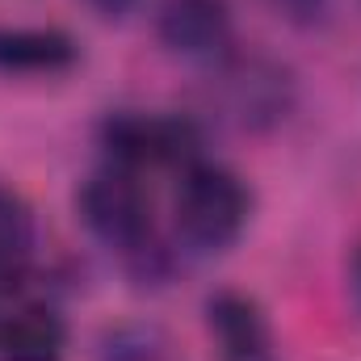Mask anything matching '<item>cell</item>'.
Instances as JSON below:
<instances>
[{"mask_svg": "<svg viewBox=\"0 0 361 361\" xmlns=\"http://www.w3.org/2000/svg\"><path fill=\"white\" fill-rule=\"evenodd\" d=\"M76 214L101 244L130 257L152 244V202L130 169L105 164L76 189Z\"/></svg>", "mask_w": 361, "mask_h": 361, "instance_id": "3", "label": "cell"}, {"mask_svg": "<svg viewBox=\"0 0 361 361\" xmlns=\"http://www.w3.org/2000/svg\"><path fill=\"white\" fill-rule=\"evenodd\" d=\"M0 319H4V315H0Z\"/></svg>", "mask_w": 361, "mask_h": 361, "instance_id": "14", "label": "cell"}, {"mask_svg": "<svg viewBox=\"0 0 361 361\" xmlns=\"http://www.w3.org/2000/svg\"><path fill=\"white\" fill-rule=\"evenodd\" d=\"M101 147L109 164L118 169H160V164H197V130L189 118L164 114H139V109H114L101 122Z\"/></svg>", "mask_w": 361, "mask_h": 361, "instance_id": "4", "label": "cell"}, {"mask_svg": "<svg viewBox=\"0 0 361 361\" xmlns=\"http://www.w3.org/2000/svg\"><path fill=\"white\" fill-rule=\"evenodd\" d=\"M97 361H169V341L152 324H118L101 336Z\"/></svg>", "mask_w": 361, "mask_h": 361, "instance_id": "10", "label": "cell"}, {"mask_svg": "<svg viewBox=\"0 0 361 361\" xmlns=\"http://www.w3.org/2000/svg\"><path fill=\"white\" fill-rule=\"evenodd\" d=\"M349 294H353V302H357V311H361V248L349 261Z\"/></svg>", "mask_w": 361, "mask_h": 361, "instance_id": "13", "label": "cell"}, {"mask_svg": "<svg viewBox=\"0 0 361 361\" xmlns=\"http://www.w3.org/2000/svg\"><path fill=\"white\" fill-rule=\"evenodd\" d=\"M265 4L290 25H319L332 8V0H265Z\"/></svg>", "mask_w": 361, "mask_h": 361, "instance_id": "11", "label": "cell"}, {"mask_svg": "<svg viewBox=\"0 0 361 361\" xmlns=\"http://www.w3.org/2000/svg\"><path fill=\"white\" fill-rule=\"evenodd\" d=\"M135 4L139 0H89V8L97 17H105V21H122L126 13H135Z\"/></svg>", "mask_w": 361, "mask_h": 361, "instance_id": "12", "label": "cell"}, {"mask_svg": "<svg viewBox=\"0 0 361 361\" xmlns=\"http://www.w3.org/2000/svg\"><path fill=\"white\" fill-rule=\"evenodd\" d=\"M34 244H38V223L30 202L0 185V286L25 273V265L34 261Z\"/></svg>", "mask_w": 361, "mask_h": 361, "instance_id": "9", "label": "cell"}, {"mask_svg": "<svg viewBox=\"0 0 361 361\" xmlns=\"http://www.w3.org/2000/svg\"><path fill=\"white\" fill-rule=\"evenodd\" d=\"M231 4L227 0H160L156 38L164 51L193 63H219L231 55Z\"/></svg>", "mask_w": 361, "mask_h": 361, "instance_id": "5", "label": "cell"}, {"mask_svg": "<svg viewBox=\"0 0 361 361\" xmlns=\"http://www.w3.org/2000/svg\"><path fill=\"white\" fill-rule=\"evenodd\" d=\"M298 101L294 72L269 55H227L214 63L210 76V105L223 122L248 135L277 130Z\"/></svg>", "mask_w": 361, "mask_h": 361, "instance_id": "2", "label": "cell"}, {"mask_svg": "<svg viewBox=\"0 0 361 361\" xmlns=\"http://www.w3.org/2000/svg\"><path fill=\"white\" fill-rule=\"evenodd\" d=\"M76 42L63 30L0 25V72L4 76H51L76 63Z\"/></svg>", "mask_w": 361, "mask_h": 361, "instance_id": "7", "label": "cell"}, {"mask_svg": "<svg viewBox=\"0 0 361 361\" xmlns=\"http://www.w3.org/2000/svg\"><path fill=\"white\" fill-rule=\"evenodd\" d=\"M206 332L219 361H277L269 319L244 290H214L206 298Z\"/></svg>", "mask_w": 361, "mask_h": 361, "instance_id": "6", "label": "cell"}, {"mask_svg": "<svg viewBox=\"0 0 361 361\" xmlns=\"http://www.w3.org/2000/svg\"><path fill=\"white\" fill-rule=\"evenodd\" d=\"M248 214H252V193L231 169L197 160L180 173L173 227L189 252H197V257L227 252L244 235Z\"/></svg>", "mask_w": 361, "mask_h": 361, "instance_id": "1", "label": "cell"}, {"mask_svg": "<svg viewBox=\"0 0 361 361\" xmlns=\"http://www.w3.org/2000/svg\"><path fill=\"white\" fill-rule=\"evenodd\" d=\"M68 324L59 311L30 302L0 319V361H63Z\"/></svg>", "mask_w": 361, "mask_h": 361, "instance_id": "8", "label": "cell"}]
</instances>
